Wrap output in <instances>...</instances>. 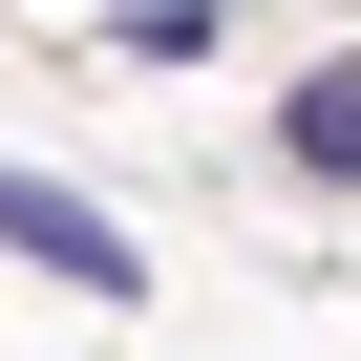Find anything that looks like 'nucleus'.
<instances>
[{
    "instance_id": "f03ea898",
    "label": "nucleus",
    "mask_w": 361,
    "mask_h": 361,
    "mask_svg": "<svg viewBox=\"0 0 361 361\" xmlns=\"http://www.w3.org/2000/svg\"><path fill=\"white\" fill-rule=\"evenodd\" d=\"M276 170H319V192H361V64H319V85L276 106Z\"/></svg>"
},
{
    "instance_id": "f257e3e1",
    "label": "nucleus",
    "mask_w": 361,
    "mask_h": 361,
    "mask_svg": "<svg viewBox=\"0 0 361 361\" xmlns=\"http://www.w3.org/2000/svg\"><path fill=\"white\" fill-rule=\"evenodd\" d=\"M0 255H43V276H85V298H128V234H106V213H64L43 170H0Z\"/></svg>"
}]
</instances>
